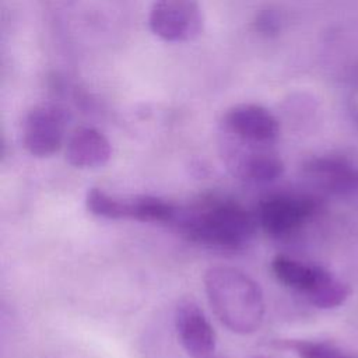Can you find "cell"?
<instances>
[{
    "label": "cell",
    "instance_id": "cell-12",
    "mask_svg": "<svg viewBox=\"0 0 358 358\" xmlns=\"http://www.w3.org/2000/svg\"><path fill=\"white\" fill-rule=\"evenodd\" d=\"M303 172L313 183L333 193H347L358 187V171L341 157L312 158L305 164Z\"/></svg>",
    "mask_w": 358,
    "mask_h": 358
},
{
    "label": "cell",
    "instance_id": "cell-7",
    "mask_svg": "<svg viewBox=\"0 0 358 358\" xmlns=\"http://www.w3.org/2000/svg\"><path fill=\"white\" fill-rule=\"evenodd\" d=\"M275 278L284 285L303 294L313 306L323 303L334 291L337 277L326 268L278 255L271 262Z\"/></svg>",
    "mask_w": 358,
    "mask_h": 358
},
{
    "label": "cell",
    "instance_id": "cell-14",
    "mask_svg": "<svg viewBox=\"0 0 358 358\" xmlns=\"http://www.w3.org/2000/svg\"><path fill=\"white\" fill-rule=\"evenodd\" d=\"M255 27L263 35H274L280 29V20L274 11L263 10L256 15Z\"/></svg>",
    "mask_w": 358,
    "mask_h": 358
},
{
    "label": "cell",
    "instance_id": "cell-15",
    "mask_svg": "<svg viewBox=\"0 0 358 358\" xmlns=\"http://www.w3.org/2000/svg\"><path fill=\"white\" fill-rule=\"evenodd\" d=\"M257 358H266V357H257Z\"/></svg>",
    "mask_w": 358,
    "mask_h": 358
},
{
    "label": "cell",
    "instance_id": "cell-4",
    "mask_svg": "<svg viewBox=\"0 0 358 358\" xmlns=\"http://www.w3.org/2000/svg\"><path fill=\"white\" fill-rule=\"evenodd\" d=\"M67 122L66 110L55 103H41L31 108L21 126L24 148L38 158L55 155L64 143Z\"/></svg>",
    "mask_w": 358,
    "mask_h": 358
},
{
    "label": "cell",
    "instance_id": "cell-2",
    "mask_svg": "<svg viewBox=\"0 0 358 358\" xmlns=\"http://www.w3.org/2000/svg\"><path fill=\"white\" fill-rule=\"evenodd\" d=\"M204 289L218 320L236 334L256 331L264 316V298L259 284L243 271L217 266L204 274Z\"/></svg>",
    "mask_w": 358,
    "mask_h": 358
},
{
    "label": "cell",
    "instance_id": "cell-5",
    "mask_svg": "<svg viewBox=\"0 0 358 358\" xmlns=\"http://www.w3.org/2000/svg\"><path fill=\"white\" fill-rule=\"evenodd\" d=\"M148 25L162 41L187 42L203 31V11L197 0H155Z\"/></svg>",
    "mask_w": 358,
    "mask_h": 358
},
{
    "label": "cell",
    "instance_id": "cell-11",
    "mask_svg": "<svg viewBox=\"0 0 358 358\" xmlns=\"http://www.w3.org/2000/svg\"><path fill=\"white\" fill-rule=\"evenodd\" d=\"M112 145L106 136L94 127L76 129L66 144V159L74 168H99L108 164Z\"/></svg>",
    "mask_w": 358,
    "mask_h": 358
},
{
    "label": "cell",
    "instance_id": "cell-1",
    "mask_svg": "<svg viewBox=\"0 0 358 358\" xmlns=\"http://www.w3.org/2000/svg\"><path fill=\"white\" fill-rule=\"evenodd\" d=\"M171 222L186 239L222 250L246 248L259 225L256 214L231 199L217 196L178 208Z\"/></svg>",
    "mask_w": 358,
    "mask_h": 358
},
{
    "label": "cell",
    "instance_id": "cell-8",
    "mask_svg": "<svg viewBox=\"0 0 358 358\" xmlns=\"http://www.w3.org/2000/svg\"><path fill=\"white\" fill-rule=\"evenodd\" d=\"M222 131L239 141L271 147L280 134L277 117L257 103H238L231 106L221 119Z\"/></svg>",
    "mask_w": 358,
    "mask_h": 358
},
{
    "label": "cell",
    "instance_id": "cell-13",
    "mask_svg": "<svg viewBox=\"0 0 358 358\" xmlns=\"http://www.w3.org/2000/svg\"><path fill=\"white\" fill-rule=\"evenodd\" d=\"M278 348L294 351L299 358H347L338 348L329 343L310 340H275Z\"/></svg>",
    "mask_w": 358,
    "mask_h": 358
},
{
    "label": "cell",
    "instance_id": "cell-6",
    "mask_svg": "<svg viewBox=\"0 0 358 358\" xmlns=\"http://www.w3.org/2000/svg\"><path fill=\"white\" fill-rule=\"evenodd\" d=\"M317 211V201L305 194H274L260 201L259 227L271 236H284L302 227Z\"/></svg>",
    "mask_w": 358,
    "mask_h": 358
},
{
    "label": "cell",
    "instance_id": "cell-3",
    "mask_svg": "<svg viewBox=\"0 0 358 358\" xmlns=\"http://www.w3.org/2000/svg\"><path fill=\"white\" fill-rule=\"evenodd\" d=\"M85 206L96 217L141 222H171L178 210L169 201L155 196L115 197L98 187L87 192Z\"/></svg>",
    "mask_w": 358,
    "mask_h": 358
},
{
    "label": "cell",
    "instance_id": "cell-9",
    "mask_svg": "<svg viewBox=\"0 0 358 358\" xmlns=\"http://www.w3.org/2000/svg\"><path fill=\"white\" fill-rule=\"evenodd\" d=\"M227 162L231 172L243 182L267 183L278 179L284 164L267 145H256L227 136Z\"/></svg>",
    "mask_w": 358,
    "mask_h": 358
},
{
    "label": "cell",
    "instance_id": "cell-10",
    "mask_svg": "<svg viewBox=\"0 0 358 358\" xmlns=\"http://www.w3.org/2000/svg\"><path fill=\"white\" fill-rule=\"evenodd\" d=\"M178 338L190 358H213L215 333L203 310L192 301H183L175 310Z\"/></svg>",
    "mask_w": 358,
    "mask_h": 358
}]
</instances>
